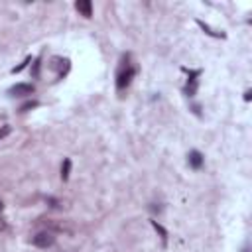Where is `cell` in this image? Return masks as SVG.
<instances>
[{
  "label": "cell",
  "instance_id": "cell-3",
  "mask_svg": "<svg viewBox=\"0 0 252 252\" xmlns=\"http://www.w3.org/2000/svg\"><path fill=\"white\" fill-rule=\"evenodd\" d=\"M36 91V87L32 85V83H18V85H14L8 93L12 95V97H28V95H32Z\"/></svg>",
  "mask_w": 252,
  "mask_h": 252
},
{
  "label": "cell",
  "instance_id": "cell-1",
  "mask_svg": "<svg viewBox=\"0 0 252 252\" xmlns=\"http://www.w3.org/2000/svg\"><path fill=\"white\" fill-rule=\"evenodd\" d=\"M134 75H136V67H132V65L122 67V69L118 71V75H116V89H118V91L126 89V87L132 83Z\"/></svg>",
  "mask_w": 252,
  "mask_h": 252
},
{
  "label": "cell",
  "instance_id": "cell-8",
  "mask_svg": "<svg viewBox=\"0 0 252 252\" xmlns=\"http://www.w3.org/2000/svg\"><path fill=\"white\" fill-rule=\"evenodd\" d=\"M69 172H71V160H63V166H61V179L63 181L69 179Z\"/></svg>",
  "mask_w": 252,
  "mask_h": 252
},
{
  "label": "cell",
  "instance_id": "cell-12",
  "mask_svg": "<svg viewBox=\"0 0 252 252\" xmlns=\"http://www.w3.org/2000/svg\"><path fill=\"white\" fill-rule=\"evenodd\" d=\"M2 229H4V221H2V219H0V231H2Z\"/></svg>",
  "mask_w": 252,
  "mask_h": 252
},
{
  "label": "cell",
  "instance_id": "cell-13",
  "mask_svg": "<svg viewBox=\"0 0 252 252\" xmlns=\"http://www.w3.org/2000/svg\"><path fill=\"white\" fill-rule=\"evenodd\" d=\"M4 209V205H2V201H0V211H2Z\"/></svg>",
  "mask_w": 252,
  "mask_h": 252
},
{
  "label": "cell",
  "instance_id": "cell-11",
  "mask_svg": "<svg viewBox=\"0 0 252 252\" xmlns=\"http://www.w3.org/2000/svg\"><path fill=\"white\" fill-rule=\"evenodd\" d=\"M34 107H38V103H28V105L22 107V111H30V109H34Z\"/></svg>",
  "mask_w": 252,
  "mask_h": 252
},
{
  "label": "cell",
  "instance_id": "cell-2",
  "mask_svg": "<svg viewBox=\"0 0 252 252\" xmlns=\"http://www.w3.org/2000/svg\"><path fill=\"white\" fill-rule=\"evenodd\" d=\"M32 244L38 246V248H49V246L56 244V236H54V233H49V231H41L32 238Z\"/></svg>",
  "mask_w": 252,
  "mask_h": 252
},
{
  "label": "cell",
  "instance_id": "cell-10",
  "mask_svg": "<svg viewBox=\"0 0 252 252\" xmlns=\"http://www.w3.org/2000/svg\"><path fill=\"white\" fill-rule=\"evenodd\" d=\"M30 61H32V58H26V61H24V63H20L18 67H14V69H12V73H20V71H22V69H24V67L30 63Z\"/></svg>",
  "mask_w": 252,
  "mask_h": 252
},
{
  "label": "cell",
  "instance_id": "cell-5",
  "mask_svg": "<svg viewBox=\"0 0 252 252\" xmlns=\"http://www.w3.org/2000/svg\"><path fill=\"white\" fill-rule=\"evenodd\" d=\"M199 75H201V71H189V81H187V87H185V93L189 97H193L195 91H197V79L195 77H199Z\"/></svg>",
  "mask_w": 252,
  "mask_h": 252
},
{
  "label": "cell",
  "instance_id": "cell-7",
  "mask_svg": "<svg viewBox=\"0 0 252 252\" xmlns=\"http://www.w3.org/2000/svg\"><path fill=\"white\" fill-rule=\"evenodd\" d=\"M189 166H191L193 170H199L201 166H203V154L197 152V150L189 152Z\"/></svg>",
  "mask_w": 252,
  "mask_h": 252
},
{
  "label": "cell",
  "instance_id": "cell-9",
  "mask_svg": "<svg viewBox=\"0 0 252 252\" xmlns=\"http://www.w3.org/2000/svg\"><path fill=\"white\" fill-rule=\"evenodd\" d=\"M8 134H10V126H8L6 122L0 120V140H2L4 136H8Z\"/></svg>",
  "mask_w": 252,
  "mask_h": 252
},
{
  "label": "cell",
  "instance_id": "cell-6",
  "mask_svg": "<svg viewBox=\"0 0 252 252\" xmlns=\"http://www.w3.org/2000/svg\"><path fill=\"white\" fill-rule=\"evenodd\" d=\"M77 12H81L85 18H91L93 16V4L89 2V0H79V2L75 4Z\"/></svg>",
  "mask_w": 252,
  "mask_h": 252
},
{
  "label": "cell",
  "instance_id": "cell-4",
  "mask_svg": "<svg viewBox=\"0 0 252 252\" xmlns=\"http://www.w3.org/2000/svg\"><path fill=\"white\" fill-rule=\"evenodd\" d=\"M52 67L58 69V77H63L69 71V59H65V58H54L52 59Z\"/></svg>",
  "mask_w": 252,
  "mask_h": 252
}]
</instances>
